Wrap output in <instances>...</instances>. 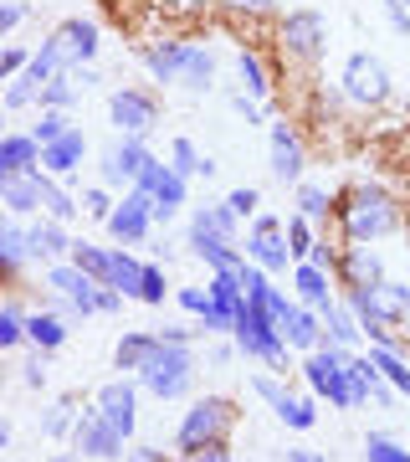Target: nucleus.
Returning <instances> with one entry per match:
<instances>
[{
    "mask_svg": "<svg viewBox=\"0 0 410 462\" xmlns=\"http://www.w3.org/2000/svg\"><path fill=\"white\" fill-rule=\"evenodd\" d=\"M272 175L278 180H297L303 175V144L287 124H272Z\"/></svg>",
    "mask_w": 410,
    "mask_h": 462,
    "instance_id": "obj_18",
    "label": "nucleus"
},
{
    "mask_svg": "<svg viewBox=\"0 0 410 462\" xmlns=\"http://www.w3.org/2000/svg\"><path fill=\"white\" fill-rule=\"evenodd\" d=\"M47 282L57 288V293H67V303L77 309V314H98V293H103V282H93L82 267H72V263H57L47 273Z\"/></svg>",
    "mask_w": 410,
    "mask_h": 462,
    "instance_id": "obj_9",
    "label": "nucleus"
},
{
    "mask_svg": "<svg viewBox=\"0 0 410 462\" xmlns=\"http://www.w3.org/2000/svg\"><path fill=\"white\" fill-rule=\"evenodd\" d=\"M246 252H251V263L267 267V273H282V267H287V257H293V252H287V236H282V226H278V221H267V216L251 226V242H246Z\"/></svg>",
    "mask_w": 410,
    "mask_h": 462,
    "instance_id": "obj_12",
    "label": "nucleus"
},
{
    "mask_svg": "<svg viewBox=\"0 0 410 462\" xmlns=\"http://www.w3.org/2000/svg\"><path fill=\"white\" fill-rule=\"evenodd\" d=\"M287 252H293V257H303V263H308V257H313L308 216H297V221H287Z\"/></svg>",
    "mask_w": 410,
    "mask_h": 462,
    "instance_id": "obj_42",
    "label": "nucleus"
},
{
    "mask_svg": "<svg viewBox=\"0 0 410 462\" xmlns=\"http://www.w3.org/2000/svg\"><path fill=\"white\" fill-rule=\"evenodd\" d=\"M369 365H375L379 375L390 380L395 391H400V396H410V365L400 360V355H395L390 345H379V349H369Z\"/></svg>",
    "mask_w": 410,
    "mask_h": 462,
    "instance_id": "obj_25",
    "label": "nucleus"
},
{
    "mask_svg": "<svg viewBox=\"0 0 410 462\" xmlns=\"http://www.w3.org/2000/svg\"><path fill=\"white\" fill-rule=\"evenodd\" d=\"M221 5H231V11H251V16L272 11V0H221Z\"/></svg>",
    "mask_w": 410,
    "mask_h": 462,
    "instance_id": "obj_56",
    "label": "nucleus"
},
{
    "mask_svg": "<svg viewBox=\"0 0 410 462\" xmlns=\"http://www.w3.org/2000/svg\"><path fill=\"white\" fill-rule=\"evenodd\" d=\"M349 314L360 319V329H369L375 339H385V329L410 314V288L385 282V278L369 282V288H354V293H349Z\"/></svg>",
    "mask_w": 410,
    "mask_h": 462,
    "instance_id": "obj_1",
    "label": "nucleus"
},
{
    "mask_svg": "<svg viewBox=\"0 0 410 462\" xmlns=\"http://www.w3.org/2000/svg\"><path fill=\"white\" fill-rule=\"evenodd\" d=\"M67 421H72V401H57V406H51V416H47V437H62Z\"/></svg>",
    "mask_w": 410,
    "mask_h": 462,
    "instance_id": "obj_49",
    "label": "nucleus"
},
{
    "mask_svg": "<svg viewBox=\"0 0 410 462\" xmlns=\"http://www.w3.org/2000/svg\"><path fill=\"white\" fill-rule=\"evenodd\" d=\"M196 462H231V457H226V447L221 442H211V447H200L196 452Z\"/></svg>",
    "mask_w": 410,
    "mask_h": 462,
    "instance_id": "obj_57",
    "label": "nucleus"
},
{
    "mask_svg": "<svg viewBox=\"0 0 410 462\" xmlns=\"http://www.w3.org/2000/svg\"><path fill=\"white\" fill-rule=\"evenodd\" d=\"M139 298H144V303H164V273H159V267H144V278H139Z\"/></svg>",
    "mask_w": 410,
    "mask_h": 462,
    "instance_id": "obj_46",
    "label": "nucleus"
},
{
    "mask_svg": "<svg viewBox=\"0 0 410 462\" xmlns=\"http://www.w3.org/2000/svg\"><path fill=\"white\" fill-rule=\"evenodd\" d=\"M278 334L287 339L293 349H318V339H323V329H318V319L303 314V309H293V314L278 324Z\"/></svg>",
    "mask_w": 410,
    "mask_h": 462,
    "instance_id": "obj_22",
    "label": "nucleus"
},
{
    "mask_svg": "<svg viewBox=\"0 0 410 462\" xmlns=\"http://www.w3.org/2000/svg\"><path fill=\"white\" fill-rule=\"evenodd\" d=\"M318 416H313V401H297L293 411H287V427H297V431H308Z\"/></svg>",
    "mask_w": 410,
    "mask_h": 462,
    "instance_id": "obj_51",
    "label": "nucleus"
},
{
    "mask_svg": "<svg viewBox=\"0 0 410 462\" xmlns=\"http://www.w3.org/2000/svg\"><path fill=\"white\" fill-rule=\"evenodd\" d=\"M26 242H32V257H62L72 242H67V231L62 221H41V226L26 231Z\"/></svg>",
    "mask_w": 410,
    "mask_h": 462,
    "instance_id": "obj_24",
    "label": "nucleus"
},
{
    "mask_svg": "<svg viewBox=\"0 0 410 462\" xmlns=\"http://www.w3.org/2000/svg\"><path fill=\"white\" fill-rule=\"evenodd\" d=\"M129 462H164V452H154V447H139V452H129Z\"/></svg>",
    "mask_w": 410,
    "mask_h": 462,
    "instance_id": "obj_59",
    "label": "nucleus"
},
{
    "mask_svg": "<svg viewBox=\"0 0 410 462\" xmlns=\"http://www.w3.org/2000/svg\"><path fill=\"white\" fill-rule=\"evenodd\" d=\"M149 165H154V154H149L139 139H123V149H108V154H103V175H108L114 185L118 180H139Z\"/></svg>",
    "mask_w": 410,
    "mask_h": 462,
    "instance_id": "obj_17",
    "label": "nucleus"
},
{
    "mask_svg": "<svg viewBox=\"0 0 410 462\" xmlns=\"http://www.w3.org/2000/svg\"><path fill=\"white\" fill-rule=\"evenodd\" d=\"M5 437H11V427H5V421H0V447H5Z\"/></svg>",
    "mask_w": 410,
    "mask_h": 462,
    "instance_id": "obj_62",
    "label": "nucleus"
},
{
    "mask_svg": "<svg viewBox=\"0 0 410 462\" xmlns=\"http://www.w3.org/2000/svg\"><path fill=\"white\" fill-rule=\"evenodd\" d=\"M133 385L129 380H114V385H103L98 391V411H103V421L118 431V437H129L133 431Z\"/></svg>",
    "mask_w": 410,
    "mask_h": 462,
    "instance_id": "obj_15",
    "label": "nucleus"
},
{
    "mask_svg": "<svg viewBox=\"0 0 410 462\" xmlns=\"http://www.w3.org/2000/svg\"><path fill=\"white\" fill-rule=\"evenodd\" d=\"M190 236H215V242H231V236H236V216H231V206H205V211H196Z\"/></svg>",
    "mask_w": 410,
    "mask_h": 462,
    "instance_id": "obj_21",
    "label": "nucleus"
},
{
    "mask_svg": "<svg viewBox=\"0 0 410 462\" xmlns=\"http://www.w3.org/2000/svg\"><path fill=\"white\" fill-rule=\"evenodd\" d=\"M62 134H67V114H62V108H47L32 139H36V144H51V139H62Z\"/></svg>",
    "mask_w": 410,
    "mask_h": 462,
    "instance_id": "obj_43",
    "label": "nucleus"
},
{
    "mask_svg": "<svg viewBox=\"0 0 410 462\" xmlns=\"http://www.w3.org/2000/svg\"><path fill=\"white\" fill-rule=\"evenodd\" d=\"M297 206H303V216H323L328 211V196L318 190V185H303V190H297Z\"/></svg>",
    "mask_w": 410,
    "mask_h": 462,
    "instance_id": "obj_47",
    "label": "nucleus"
},
{
    "mask_svg": "<svg viewBox=\"0 0 410 462\" xmlns=\"http://www.w3.org/2000/svg\"><path fill=\"white\" fill-rule=\"evenodd\" d=\"M36 206H41L51 221H67V216L77 211V206H72V196H67L62 185H51V175L41 165H36Z\"/></svg>",
    "mask_w": 410,
    "mask_h": 462,
    "instance_id": "obj_23",
    "label": "nucleus"
},
{
    "mask_svg": "<svg viewBox=\"0 0 410 462\" xmlns=\"http://www.w3.org/2000/svg\"><path fill=\"white\" fill-rule=\"evenodd\" d=\"M385 11H390V21L400 32H410V0H385Z\"/></svg>",
    "mask_w": 410,
    "mask_h": 462,
    "instance_id": "obj_54",
    "label": "nucleus"
},
{
    "mask_svg": "<svg viewBox=\"0 0 410 462\" xmlns=\"http://www.w3.org/2000/svg\"><path fill=\"white\" fill-rule=\"evenodd\" d=\"M41 98V83H32L26 72H21L16 83H11V93H5V108H26V103H36Z\"/></svg>",
    "mask_w": 410,
    "mask_h": 462,
    "instance_id": "obj_45",
    "label": "nucleus"
},
{
    "mask_svg": "<svg viewBox=\"0 0 410 462\" xmlns=\"http://www.w3.org/2000/svg\"><path fill=\"white\" fill-rule=\"evenodd\" d=\"M149 221H154V200H149L144 190L123 196V206L108 211V231H114L118 242H139V236L149 231Z\"/></svg>",
    "mask_w": 410,
    "mask_h": 462,
    "instance_id": "obj_13",
    "label": "nucleus"
},
{
    "mask_svg": "<svg viewBox=\"0 0 410 462\" xmlns=\"http://www.w3.org/2000/svg\"><path fill=\"white\" fill-rule=\"evenodd\" d=\"M211 303H221V309H231V314H241V282H236V273H215L211 282Z\"/></svg>",
    "mask_w": 410,
    "mask_h": 462,
    "instance_id": "obj_37",
    "label": "nucleus"
},
{
    "mask_svg": "<svg viewBox=\"0 0 410 462\" xmlns=\"http://www.w3.org/2000/svg\"><path fill=\"white\" fill-rule=\"evenodd\" d=\"M26 257H32L26 226H16V221H0V267H21Z\"/></svg>",
    "mask_w": 410,
    "mask_h": 462,
    "instance_id": "obj_26",
    "label": "nucleus"
},
{
    "mask_svg": "<svg viewBox=\"0 0 410 462\" xmlns=\"http://www.w3.org/2000/svg\"><path fill=\"white\" fill-rule=\"evenodd\" d=\"M108 114H114V124L123 134H144V129H154L159 103L149 98V93H139V88H123V93H114V98H108Z\"/></svg>",
    "mask_w": 410,
    "mask_h": 462,
    "instance_id": "obj_10",
    "label": "nucleus"
},
{
    "mask_svg": "<svg viewBox=\"0 0 410 462\" xmlns=\"http://www.w3.org/2000/svg\"><path fill=\"white\" fill-rule=\"evenodd\" d=\"M297 293H303V303H313V309L333 303V298H328V278H323V267H313V263L297 267Z\"/></svg>",
    "mask_w": 410,
    "mask_h": 462,
    "instance_id": "obj_34",
    "label": "nucleus"
},
{
    "mask_svg": "<svg viewBox=\"0 0 410 462\" xmlns=\"http://www.w3.org/2000/svg\"><path fill=\"white\" fill-rule=\"evenodd\" d=\"M344 93L354 103H385L390 98V72H385V62L379 57H369V51H354L349 57V67H344Z\"/></svg>",
    "mask_w": 410,
    "mask_h": 462,
    "instance_id": "obj_7",
    "label": "nucleus"
},
{
    "mask_svg": "<svg viewBox=\"0 0 410 462\" xmlns=\"http://www.w3.org/2000/svg\"><path fill=\"white\" fill-rule=\"evenodd\" d=\"M169 154H175V175H205V180H211L215 175V165L211 160H205V154H196V144H190V139H175V149H169Z\"/></svg>",
    "mask_w": 410,
    "mask_h": 462,
    "instance_id": "obj_35",
    "label": "nucleus"
},
{
    "mask_svg": "<svg viewBox=\"0 0 410 462\" xmlns=\"http://www.w3.org/2000/svg\"><path fill=\"white\" fill-rule=\"evenodd\" d=\"M77 452H87V457H103V462H114L118 452H123V437H118L108 421H103V411H87V416H77Z\"/></svg>",
    "mask_w": 410,
    "mask_h": 462,
    "instance_id": "obj_11",
    "label": "nucleus"
},
{
    "mask_svg": "<svg viewBox=\"0 0 410 462\" xmlns=\"http://www.w3.org/2000/svg\"><path fill=\"white\" fill-rule=\"evenodd\" d=\"M287 462H318V452H308V447H293V452H287Z\"/></svg>",
    "mask_w": 410,
    "mask_h": 462,
    "instance_id": "obj_60",
    "label": "nucleus"
},
{
    "mask_svg": "<svg viewBox=\"0 0 410 462\" xmlns=\"http://www.w3.org/2000/svg\"><path fill=\"white\" fill-rule=\"evenodd\" d=\"M236 72H241V83H246V93H251V98H267V72H262V62H257L251 51H241V57H236Z\"/></svg>",
    "mask_w": 410,
    "mask_h": 462,
    "instance_id": "obj_39",
    "label": "nucleus"
},
{
    "mask_svg": "<svg viewBox=\"0 0 410 462\" xmlns=\"http://www.w3.org/2000/svg\"><path fill=\"white\" fill-rule=\"evenodd\" d=\"M395 226V206L390 196H379V190H354L344 206V231L354 242H369V236H385Z\"/></svg>",
    "mask_w": 410,
    "mask_h": 462,
    "instance_id": "obj_5",
    "label": "nucleus"
},
{
    "mask_svg": "<svg viewBox=\"0 0 410 462\" xmlns=\"http://www.w3.org/2000/svg\"><path fill=\"white\" fill-rule=\"evenodd\" d=\"M26 62H32L26 51H0V83H5L11 72H21V67H26Z\"/></svg>",
    "mask_w": 410,
    "mask_h": 462,
    "instance_id": "obj_53",
    "label": "nucleus"
},
{
    "mask_svg": "<svg viewBox=\"0 0 410 462\" xmlns=\"http://www.w3.org/2000/svg\"><path fill=\"white\" fill-rule=\"evenodd\" d=\"M26 339V319L16 309H0V349H16Z\"/></svg>",
    "mask_w": 410,
    "mask_h": 462,
    "instance_id": "obj_41",
    "label": "nucleus"
},
{
    "mask_svg": "<svg viewBox=\"0 0 410 462\" xmlns=\"http://www.w3.org/2000/svg\"><path fill=\"white\" fill-rule=\"evenodd\" d=\"M257 396H262V401H272V406H278V416H282V421H287V411H293V406H297V401L293 396H287V391H282V385H278V380H257Z\"/></svg>",
    "mask_w": 410,
    "mask_h": 462,
    "instance_id": "obj_44",
    "label": "nucleus"
},
{
    "mask_svg": "<svg viewBox=\"0 0 410 462\" xmlns=\"http://www.w3.org/2000/svg\"><path fill=\"white\" fill-rule=\"evenodd\" d=\"M211 72H215L211 51L185 47V57H180V83H185V88H211Z\"/></svg>",
    "mask_w": 410,
    "mask_h": 462,
    "instance_id": "obj_29",
    "label": "nucleus"
},
{
    "mask_svg": "<svg viewBox=\"0 0 410 462\" xmlns=\"http://www.w3.org/2000/svg\"><path fill=\"white\" fill-rule=\"evenodd\" d=\"M231 421H236V406H231V401H221V396L196 401V406L185 411V421H180V452H200V447L221 442Z\"/></svg>",
    "mask_w": 410,
    "mask_h": 462,
    "instance_id": "obj_3",
    "label": "nucleus"
},
{
    "mask_svg": "<svg viewBox=\"0 0 410 462\" xmlns=\"http://www.w3.org/2000/svg\"><path fill=\"white\" fill-rule=\"evenodd\" d=\"M139 278H144V263H133V257L114 252V273H108V288H118L123 298H139Z\"/></svg>",
    "mask_w": 410,
    "mask_h": 462,
    "instance_id": "obj_32",
    "label": "nucleus"
},
{
    "mask_svg": "<svg viewBox=\"0 0 410 462\" xmlns=\"http://www.w3.org/2000/svg\"><path fill=\"white\" fill-rule=\"evenodd\" d=\"M82 154H87V139H82L77 129H67L62 139L41 144V160H36V165L47 170V175H72V170L82 165Z\"/></svg>",
    "mask_w": 410,
    "mask_h": 462,
    "instance_id": "obj_16",
    "label": "nucleus"
},
{
    "mask_svg": "<svg viewBox=\"0 0 410 462\" xmlns=\"http://www.w3.org/2000/svg\"><path fill=\"white\" fill-rule=\"evenodd\" d=\"M51 462H82V457H72V452H62V457H51Z\"/></svg>",
    "mask_w": 410,
    "mask_h": 462,
    "instance_id": "obj_61",
    "label": "nucleus"
},
{
    "mask_svg": "<svg viewBox=\"0 0 410 462\" xmlns=\"http://www.w3.org/2000/svg\"><path fill=\"white\" fill-rule=\"evenodd\" d=\"M93 51H98V32H93L87 21H62V26L51 32V42L36 51V57H41V62H51L57 72H62V67H82L87 57H93Z\"/></svg>",
    "mask_w": 410,
    "mask_h": 462,
    "instance_id": "obj_6",
    "label": "nucleus"
},
{
    "mask_svg": "<svg viewBox=\"0 0 410 462\" xmlns=\"http://www.w3.org/2000/svg\"><path fill=\"white\" fill-rule=\"evenodd\" d=\"M139 190L154 200V221H169V216L185 206V175H175V170L159 165V160L139 175Z\"/></svg>",
    "mask_w": 410,
    "mask_h": 462,
    "instance_id": "obj_8",
    "label": "nucleus"
},
{
    "mask_svg": "<svg viewBox=\"0 0 410 462\" xmlns=\"http://www.w3.org/2000/svg\"><path fill=\"white\" fill-rule=\"evenodd\" d=\"M205 0H164V11H180V16H190V11H200Z\"/></svg>",
    "mask_w": 410,
    "mask_h": 462,
    "instance_id": "obj_58",
    "label": "nucleus"
},
{
    "mask_svg": "<svg viewBox=\"0 0 410 462\" xmlns=\"http://www.w3.org/2000/svg\"><path fill=\"white\" fill-rule=\"evenodd\" d=\"M154 345H159L154 334H129V339H118V349H114L118 370H144V360H149V349Z\"/></svg>",
    "mask_w": 410,
    "mask_h": 462,
    "instance_id": "obj_30",
    "label": "nucleus"
},
{
    "mask_svg": "<svg viewBox=\"0 0 410 462\" xmlns=\"http://www.w3.org/2000/svg\"><path fill=\"white\" fill-rule=\"evenodd\" d=\"M180 303L190 309V314H205V309H211V293H200V288H180Z\"/></svg>",
    "mask_w": 410,
    "mask_h": 462,
    "instance_id": "obj_52",
    "label": "nucleus"
},
{
    "mask_svg": "<svg viewBox=\"0 0 410 462\" xmlns=\"http://www.w3.org/2000/svg\"><path fill=\"white\" fill-rule=\"evenodd\" d=\"M282 47L297 57H318L323 51V16L318 11H293L282 21Z\"/></svg>",
    "mask_w": 410,
    "mask_h": 462,
    "instance_id": "obj_14",
    "label": "nucleus"
},
{
    "mask_svg": "<svg viewBox=\"0 0 410 462\" xmlns=\"http://www.w3.org/2000/svg\"><path fill=\"white\" fill-rule=\"evenodd\" d=\"M26 339H32L36 349H57L67 339V329H62V319H51V314H32L26 319Z\"/></svg>",
    "mask_w": 410,
    "mask_h": 462,
    "instance_id": "obj_33",
    "label": "nucleus"
},
{
    "mask_svg": "<svg viewBox=\"0 0 410 462\" xmlns=\"http://www.w3.org/2000/svg\"><path fill=\"white\" fill-rule=\"evenodd\" d=\"M226 206H231V216H251V211H257V190L241 185V190H231V196H226Z\"/></svg>",
    "mask_w": 410,
    "mask_h": 462,
    "instance_id": "obj_48",
    "label": "nucleus"
},
{
    "mask_svg": "<svg viewBox=\"0 0 410 462\" xmlns=\"http://www.w3.org/2000/svg\"><path fill=\"white\" fill-rule=\"evenodd\" d=\"M72 267H82V273H87L93 282H103V288H108V273H114V252L87 247V242H82V247H72Z\"/></svg>",
    "mask_w": 410,
    "mask_h": 462,
    "instance_id": "obj_28",
    "label": "nucleus"
},
{
    "mask_svg": "<svg viewBox=\"0 0 410 462\" xmlns=\"http://www.w3.org/2000/svg\"><path fill=\"white\" fill-rule=\"evenodd\" d=\"M180 57H185V42H169V47H154L144 62L159 83H175V78H180Z\"/></svg>",
    "mask_w": 410,
    "mask_h": 462,
    "instance_id": "obj_31",
    "label": "nucleus"
},
{
    "mask_svg": "<svg viewBox=\"0 0 410 462\" xmlns=\"http://www.w3.org/2000/svg\"><path fill=\"white\" fill-rule=\"evenodd\" d=\"M36 160H41V144L32 134H5L0 139V175H26V170H36Z\"/></svg>",
    "mask_w": 410,
    "mask_h": 462,
    "instance_id": "obj_19",
    "label": "nucleus"
},
{
    "mask_svg": "<svg viewBox=\"0 0 410 462\" xmlns=\"http://www.w3.org/2000/svg\"><path fill=\"white\" fill-rule=\"evenodd\" d=\"M21 16H26V5H16V0H0V36H5V32H16Z\"/></svg>",
    "mask_w": 410,
    "mask_h": 462,
    "instance_id": "obj_50",
    "label": "nucleus"
},
{
    "mask_svg": "<svg viewBox=\"0 0 410 462\" xmlns=\"http://www.w3.org/2000/svg\"><path fill=\"white\" fill-rule=\"evenodd\" d=\"M318 314H323V329H328V339H333V345H354V339H360V319L349 314V309H339V303H323Z\"/></svg>",
    "mask_w": 410,
    "mask_h": 462,
    "instance_id": "obj_27",
    "label": "nucleus"
},
{
    "mask_svg": "<svg viewBox=\"0 0 410 462\" xmlns=\"http://www.w3.org/2000/svg\"><path fill=\"white\" fill-rule=\"evenodd\" d=\"M349 355L344 345H333V339H318V349H313L308 360V385L318 391V396H328L333 406H354V391H349Z\"/></svg>",
    "mask_w": 410,
    "mask_h": 462,
    "instance_id": "obj_4",
    "label": "nucleus"
},
{
    "mask_svg": "<svg viewBox=\"0 0 410 462\" xmlns=\"http://www.w3.org/2000/svg\"><path fill=\"white\" fill-rule=\"evenodd\" d=\"M0 200L16 216L36 211V170H26V175H0Z\"/></svg>",
    "mask_w": 410,
    "mask_h": 462,
    "instance_id": "obj_20",
    "label": "nucleus"
},
{
    "mask_svg": "<svg viewBox=\"0 0 410 462\" xmlns=\"http://www.w3.org/2000/svg\"><path fill=\"white\" fill-rule=\"evenodd\" d=\"M344 282H349V288H369V282H379V263L364 247H354L344 257Z\"/></svg>",
    "mask_w": 410,
    "mask_h": 462,
    "instance_id": "obj_36",
    "label": "nucleus"
},
{
    "mask_svg": "<svg viewBox=\"0 0 410 462\" xmlns=\"http://www.w3.org/2000/svg\"><path fill=\"white\" fill-rule=\"evenodd\" d=\"M364 457L369 462H410V452L400 442H390V437H369L364 442Z\"/></svg>",
    "mask_w": 410,
    "mask_h": 462,
    "instance_id": "obj_40",
    "label": "nucleus"
},
{
    "mask_svg": "<svg viewBox=\"0 0 410 462\" xmlns=\"http://www.w3.org/2000/svg\"><path fill=\"white\" fill-rule=\"evenodd\" d=\"M82 206H87V211H93V216H103V221H108V211H114V206H108V196H103V190H87V196H82Z\"/></svg>",
    "mask_w": 410,
    "mask_h": 462,
    "instance_id": "obj_55",
    "label": "nucleus"
},
{
    "mask_svg": "<svg viewBox=\"0 0 410 462\" xmlns=\"http://www.w3.org/2000/svg\"><path fill=\"white\" fill-rule=\"evenodd\" d=\"M139 380H144L149 391L159 401H175V396H185L190 385H196V365H190V349L185 345H154L149 349V360H144V370H139Z\"/></svg>",
    "mask_w": 410,
    "mask_h": 462,
    "instance_id": "obj_2",
    "label": "nucleus"
},
{
    "mask_svg": "<svg viewBox=\"0 0 410 462\" xmlns=\"http://www.w3.org/2000/svg\"><path fill=\"white\" fill-rule=\"evenodd\" d=\"M77 78H62V72H57V78H51V83H41V108H67V103L77 98Z\"/></svg>",
    "mask_w": 410,
    "mask_h": 462,
    "instance_id": "obj_38",
    "label": "nucleus"
}]
</instances>
